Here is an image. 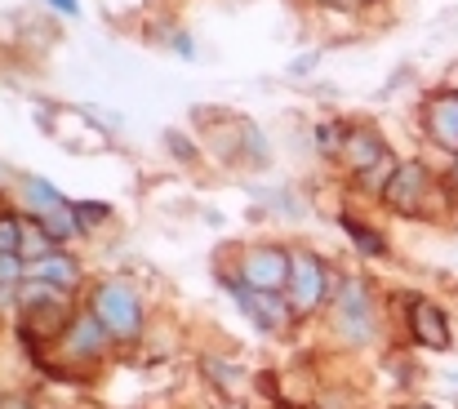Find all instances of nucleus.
Masks as SVG:
<instances>
[{
	"mask_svg": "<svg viewBox=\"0 0 458 409\" xmlns=\"http://www.w3.org/2000/svg\"><path fill=\"white\" fill-rule=\"evenodd\" d=\"M94 316L107 325L112 338H139V329H143V307H139L134 289L121 285V280L98 285V294H94Z\"/></svg>",
	"mask_w": 458,
	"mask_h": 409,
	"instance_id": "obj_1",
	"label": "nucleus"
},
{
	"mask_svg": "<svg viewBox=\"0 0 458 409\" xmlns=\"http://www.w3.org/2000/svg\"><path fill=\"white\" fill-rule=\"evenodd\" d=\"M290 268H294V259H290L285 250L263 245V250H250V254H245V263H241V280H245L250 289L281 294V289L290 285Z\"/></svg>",
	"mask_w": 458,
	"mask_h": 409,
	"instance_id": "obj_2",
	"label": "nucleus"
},
{
	"mask_svg": "<svg viewBox=\"0 0 458 409\" xmlns=\"http://www.w3.org/2000/svg\"><path fill=\"white\" fill-rule=\"evenodd\" d=\"M428 187H432V178H428L423 165H396V174L383 183V200L392 209H401V214H419Z\"/></svg>",
	"mask_w": 458,
	"mask_h": 409,
	"instance_id": "obj_3",
	"label": "nucleus"
},
{
	"mask_svg": "<svg viewBox=\"0 0 458 409\" xmlns=\"http://www.w3.org/2000/svg\"><path fill=\"white\" fill-rule=\"evenodd\" d=\"M236 302H241V311H245L259 329H285V325H290V316H294L290 298L267 294V289H250L245 280L236 285Z\"/></svg>",
	"mask_w": 458,
	"mask_h": 409,
	"instance_id": "obj_4",
	"label": "nucleus"
},
{
	"mask_svg": "<svg viewBox=\"0 0 458 409\" xmlns=\"http://www.w3.org/2000/svg\"><path fill=\"white\" fill-rule=\"evenodd\" d=\"M290 307L294 311H316L320 307V298H325V268H320V259H311V254H294V268H290Z\"/></svg>",
	"mask_w": 458,
	"mask_h": 409,
	"instance_id": "obj_5",
	"label": "nucleus"
},
{
	"mask_svg": "<svg viewBox=\"0 0 458 409\" xmlns=\"http://www.w3.org/2000/svg\"><path fill=\"white\" fill-rule=\"evenodd\" d=\"M338 329L352 338V343H365L369 329H374V302L365 294L360 280H347L343 285V298H338Z\"/></svg>",
	"mask_w": 458,
	"mask_h": 409,
	"instance_id": "obj_6",
	"label": "nucleus"
},
{
	"mask_svg": "<svg viewBox=\"0 0 458 409\" xmlns=\"http://www.w3.org/2000/svg\"><path fill=\"white\" fill-rule=\"evenodd\" d=\"M410 334L423 347H432V352H445L450 347V320H445V311L432 298H414L410 302Z\"/></svg>",
	"mask_w": 458,
	"mask_h": 409,
	"instance_id": "obj_7",
	"label": "nucleus"
},
{
	"mask_svg": "<svg viewBox=\"0 0 458 409\" xmlns=\"http://www.w3.org/2000/svg\"><path fill=\"white\" fill-rule=\"evenodd\" d=\"M343 160L356 174H374V165L387 160V147H383V138L374 134V130H352V134L343 138Z\"/></svg>",
	"mask_w": 458,
	"mask_h": 409,
	"instance_id": "obj_8",
	"label": "nucleus"
},
{
	"mask_svg": "<svg viewBox=\"0 0 458 409\" xmlns=\"http://www.w3.org/2000/svg\"><path fill=\"white\" fill-rule=\"evenodd\" d=\"M428 134L437 138L441 147L458 151V94L454 89H445V94H437L428 103Z\"/></svg>",
	"mask_w": 458,
	"mask_h": 409,
	"instance_id": "obj_9",
	"label": "nucleus"
},
{
	"mask_svg": "<svg viewBox=\"0 0 458 409\" xmlns=\"http://www.w3.org/2000/svg\"><path fill=\"white\" fill-rule=\"evenodd\" d=\"M107 338H112L107 325H103L98 316H89V311L67 325V352H72V356H98V352L107 347Z\"/></svg>",
	"mask_w": 458,
	"mask_h": 409,
	"instance_id": "obj_10",
	"label": "nucleus"
},
{
	"mask_svg": "<svg viewBox=\"0 0 458 409\" xmlns=\"http://www.w3.org/2000/svg\"><path fill=\"white\" fill-rule=\"evenodd\" d=\"M27 276L31 280H45V285H54V289H72L76 280H81V268L67 259V254H45V259H36V263H27Z\"/></svg>",
	"mask_w": 458,
	"mask_h": 409,
	"instance_id": "obj_11",
	"label": "nucleus"
},
{
	"mask_svg": "<svg viewBox=\"0 0 458 409\" xmlns=\"http://www.w3.org/2000/svg\"><path fill=\"white\" fill-rule=\"evenodd\" d=\"M40 218V227L63 245V241H72L76 232H81V218H76V205H67V200H58L54 209H45V214H36Z\"/></svg>",
	"mask_w": 458,
	"mask_h": 409,
	"instance_id": "obj_12",
	"label": "nucleus"
},
{
	"mask_svg": "<svg viewBox=\"0 0 458 409\" xmlns=\"http://www.w3.org/2000/svg\"><path fill=\"white\" fill-rule=\"evenodd\" d=\"M54 236L40 227V218H22V241H18V254H22V263H36V259H45V254H54Z\"/></svg>",
	"mask_w": 458,
	"mask_h": 409,
	"instance_id": "obj_13",
	"label": "nucleus"
},
{
	"mask_svg": "<svg viewBox=\"0 0 458 409\" xmlns=\"http://www.w3.org/2000/svg\"><path fill=\"white\" fill-rule=\"evenodd\" d=\"M22 200H27V209H31V214H45V209H54L63 196H58L45 178H22Z\"/></svg>",
	"mask_w": 458,
	"mask_h": 409,
	"instance_id": "obj_14",
	"label": "nucleus"
},
{
	"mask_svg": "<svg viewBox=\"0 0 458 409\" xmlns=\"http://www.w3.org/2000/svg\"><path fill=\"white\" fill-rule=\"evenodd\" d=\"M343 227H347V236L360 245V254H383V236L378 232H369V227H360L356 218H343Z\"/></svg>",
	"mask_w": 458,
	"mask_h": 409,
	"instance_id": "obj_15",
	"label": "nucleus"
},
{
	"mask_svg": "<svg viewBox=\"0 0 458 409\" xmlns=\"http://www.w3.org/2000/svg\"><path fill=\"white\" fill-rule=\"evenodd\" d=\"M18 241H22V218L0 214V254H18Z\"/></svg>",
	"mask_w": 458,
	"mask_h": 409,
	"instance_id": "obj_16",
	"label": "nucleus"
},
{
	"mask_svg": "<svg viewBox=\"0 0 458 409\" xmlns=\"http://www.w3.org/2000/svg\"><path fill=\"white\" fill-rule=\"evenodd\" d=\"M27 272V263H22V254H0V289H9V285H18Z\"/></svg>",
	"mask_w": 458,
	"mask_h": 409,
	"instance_id": "obj_17",
	"label": "nucleus"
},
{
	"mask_svg": "<svg viewBox=\"0 0 458 409\" xmlns=\"http://www.w3.org/2000/svg\"><path fill=\"white\" fill-rule=\"evenodd\" d=\"M107 205H76V218H81V227H89V223H107Z\"/></svg>",
	"mask_w": 458,
	"mask_h": 409,
	"instance_id": "obj_18",
	"label": "nucleus"
},
{
	"mask_svg": "<svg viewBox=\"0 0 458 409\" xmlns=\"http://www.w3.org/2000/svg\"><path fill=\"white\" fill-rule=\"evenodd\" d=\"M49 4H54L58 13H76V0H49Z\"/></svg>",
	"mask_w": 458,
	"mask_h": 409,
	"instance_id": "obj_19",
	"label": "nucleus"
},
{
	"mask_svg": "<svg viewBox=\"0 0 458 409\" xmlns=\"http://www.w3.org/2000/svg\"><path fill=\"white\" fill-rule=\"evenodd\" d=\"M454 183H458V151H454Z\"/></svg>",
	"mask_w": 458,
	"mask_h": 409,
	"instance_id": "obj_20",
	"label": "nucleus"
},
{
	"mask_svg": "<svg viewBox=\"0 0 458 409\" xmlns=\"http://www.w3.org/2000/svg\"><path fill=\"white\" fill-rule=\"evenodd\" d=\"M405 409H432V405H405Z\"/></svg>",
	"mask_w": 458,
	"mask_h": 409,
	"instance_id": "obj_21",
	"label": "nucleus"
}]
</instances>
